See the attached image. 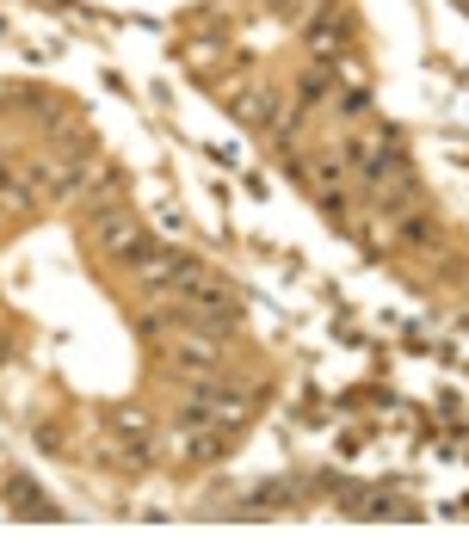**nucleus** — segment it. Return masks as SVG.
<instances>
[{"label": "nucleus", "instance_id": "nucleus-1", "mask_svg": "<svg viewBox=\"0 0 469 555\" xmlns=\"http://www.w3.org/2000/svg\"><path fill=\"white\" fill-rule=\"evenodd\" d=\"M340 160H346V173L358 179L365 192H377V204H383V210H402V204L414 198L408 160H402L395 137H383V130H346V142H340Z\"/></svg>", "mask_w": 469, "mask_h": 555}, {"label": "nucleus", "instance_id": "nucleus-2", "mask_svg": "<svg viewBox=\"0 0 469 555\" xmlns=\"http://www.w3.org/2000/svg\"><path fill=\"white\" fill-rule=\"evenodd\" d=\"M130 272H137V291L142 297H179L186 284H198L204 278V266H198L186 247H142L137 259H130Z\"/></svg>", "mask_w": 469, "mask_h": 555}, {"label": "nucleus", "instance_id": "nucleus-3", "mask_svg": "<svg viewBox=\"0 0 469 555\" xmlns=\"http://www.w3.org/2000/svg\"><path fill=\"white\" fill-rule=\"evenodd\" d=\"M248 414H254V396H248V389H234V383L192 377V389H186V420H198V426L234 433V426H248Z\"/></svg>", "mask_w": 469, "mask_h": 555}, {"label": "nucleus", "instance_id": "nucleus-4", "mask_svg": "<svg viewBox=\"0 0 469 555\" xmlns=\"http://www.w3.org/2000/svg\"><path fill=\"white\" fill-rule=\"evenodd\" d=\"M167 309H174L179 327H211V334H229L234 321H241L234 291H223V284H211V278H198V284H186L179 297H167Z\"/></svg>", "mask_w": 469, "mask_h": 555}, {"label": "nucleus", "instance_id": "nucleus-5", "mask_svg": "<svg viewBox=\"0 0 469 555\" xmlns=\"http://www.w3.org/2000/svg\"><path fill=\"white\" fill-rule=\"evenodd\" d=\"M87 241H93L105 259H124V266H130L142 247H149V241H142L137 210H124V204H99L93 217H87Z\"/></svg>", "mask_w": 469, "mask_h": 555}, {"label": "nucleus", "instance_id": "nucleus-6", "mask_svg": "<svg viewBox=\"0 0 469 555\" xmlns=\"http://www.w3.org/2000/svg\"><path fill=\"white\" fill-rule=\"evenodd\" d=\"M223 358H229V346H223L211 327H179L174 346H167V364L186 371V377H216V371H223Z\"/></svg>", "mask_w": 469, "mask_h": 555}, {"label": "nucleus", "instance_id": "nucleus-7", "mask_svg": "<svg viewBox=\"0 0 469 555\" xmlns=\"http://www.w3.org/2000/svg\"><path fill=\"white\" fill-rule=\"evenodd\" d=\"M223 438L216 426H198V420H179V456H192V463H216L223 456Z\"/></svg>", "mask_w": 469, "mask_h": 555}, {"label": "nucleus", "instance_id": "nucleus-8", "mask_svg": "<svg viewBox=\"0 0 469 555\" xmlns=\"http://www.w3.org/2000/svg\"><path fill=\"white\" fill-rule=\"evenodd\" d=\"M234 112H241L248 124H259V130H266V124H278V100L266 93V87H254V93H241V100H234Z\"/></svg>", "mask_w": 469, "mask_h": 555}, {"label": "nucleus", "instance_id": "nucleus-9", "mask_svg": "<svg viewBox=\"0 0 469 555\" xmlns=\"http://www.w3.org/2000/svg\"><path fill=\"white\" fill-rule=\"evenodd\" d=\"M7 494H13V513H20V518H31V513H38V518H56V506H50V500H31V494H38L31 481H7Z\"/></svg>", "mask_w": 469, "mask_h": 555}]
</instances>
